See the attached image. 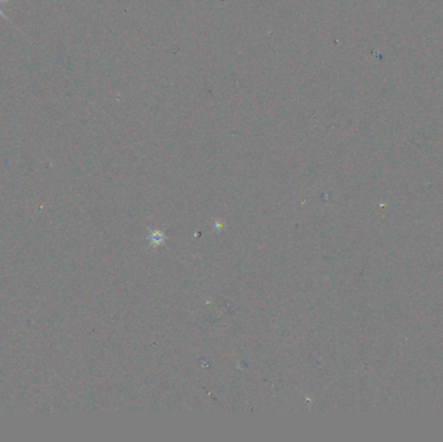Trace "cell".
Segmentation results:
<instances>
[{"mask_svg": "<svg viewBox=\"0 0 443 442\" xmlns=\"http://www.w3.org/2000/svg\"><path fill=\"white\" fill-rule=\"evenodd\" d=\"M7 2H9V0H0V6H2V4H4V3H7ZM0 16H2V17H3V18H6V20H9V18L7 17L6 15H4V12H3V11H2V8H0Z\"/></svg>", "mask_w": 443, "mask_h": 442, "instance_id": "cell-1", "label": "cell"}]
</instances>
